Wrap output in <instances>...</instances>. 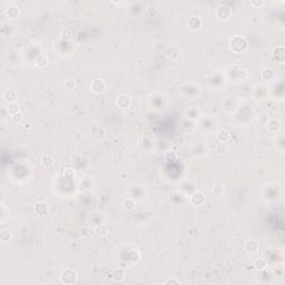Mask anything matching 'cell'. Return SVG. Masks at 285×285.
Wrapping results in <instances>:
<instances>
[{
	"label": "cell",
	"mask_w": 285,
	"mask_h": 285,
	"mask_svg": "<svg viewBox=\"0 0 285 285\" xmlns=\"http://www.w3.org/2000/svg\"><path fill=\"white\" fill-rule=\"evenodd\" d=\"M36 210H37V213L40 215V216H44V215H46V213H47V210H46V204H44V203H38L37 205H36Z\"/></svg>",
	"instance_id": "obj_4"
},
{
	"label": "cell",
	"mask_w": 285,
	"mask_h": 285,
	"mask_svg": "<svg viewBox=\"0 0 285 285\" xmlns=\"http://www.w3.org/2000/svg\"><path fill=\"white\" fill-rule=\"evenodd\" d=\"M16 97H17V94H16L15 90H7V91L5 93V98H6V100H8V101H11V103L15 101Z\"/></svg>",
	"instance_id": "obj_5"
},
{
	"label": "cell",
	"mask_w": 285,
	"mask_h": 285,
	"mask_svg": "<svg viewBox=\"0 0 285 285\" xmlns=\"http://www.w3.org/2000/svg\"><path fill=\"white\" fill-rule=\"evenodd\" d=\"M262 76H263V78L264 79H270L273 76V70L270 68H265L264 71H263V74H262Z\"/></svg>",
	"instance_id": "obj_7"
},
{
	"label": "cell",
	"mask_w": 285,
	"mask_h": 285,
	"mask_svg": "<svg viewBox=\"0 0 285 285\" xmlns=\"http://www.w3.org/2000/svg\"><path fill=\"white\" fill-rule=\"evenodd\" d=\"M165 284H179V282L175 281V280H168V281L165 282Z\"/></svg>",
	"instance_id": "obj_8"
},
{
	"label": "cell",
	"mask_w": 285,
	"mask_h": 285,
	"mask_svg": "<svg viewBox=\"0 0 285 285\" xmlns=\"http://www.w3.org/2000/svg\"><path fill=\"white\" fill-rule=\"evenodd\" d=\"M274 58L276 59V61L282 64L284 60V48L281 49V52H278V47L274 50Z\"/></svg>",
	"instance_id": "obj_3"
},
{
	"label": "cell",
	"mask_w": 285,
	"mask_h": 285,
	"mask_svg": "<svg viewBox=\"0 0 285 285\" xmlns=\"http://www.w3.org/2000/svg\"><path fill=\"white\" fill-rule=\"evenodd\" d=\"M67 278H69L68 281V284H70V283H75L76 280H77V274H76L75 271H72V270H65V271L61 273V281L64 282V283H66V281H67Z\"/></svg>",
	"instance_id": "obj_1"
},
{
	"label": "cell",
	"mask_w": 285,
	"mask_h": 285,
	"mask_svg": "<svg viewBox=\"0 0 285 285\" xmlns=\"http://www.w3.org/2000/svg\"><path fill=\"white\" fill-rule=\"evenodd\" d=\"M204 200H205V198H204V196L200 193H195L192 197V202L194 204H196V205H202Z\"/></svg>",
	"instance_id": "obj_2"
},
{
	"label": "cell",
	"mask_w": 285,
	"mask_h": 285,
	"mask_svg": "<svg viewBox=\"0 0 285 285\" xmlns=\"http://www.w3.org/2000/svg\"><path fill=\"white\" fill-rule=\"evenodd\" d=\"M248 244H251V250H248V252H252V253H254V252H256L257 251V248H258V244H257V242L256 240H250V242H247ZM246 248H248V246H246Z\"/></svg>",
	"instance_id": "obj_6"
}]
</instances>
